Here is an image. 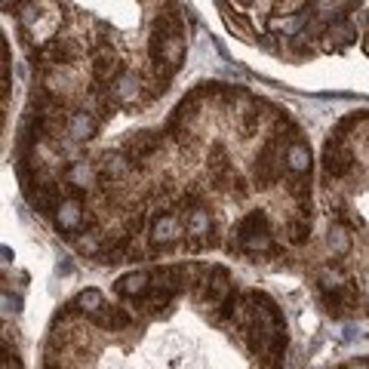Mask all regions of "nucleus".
I'll return each instance as SVG.
<instances>
[{"label": "nucleus", "instance_id": "nucleus-1", "mask_svg": "<svg viewBox=\"0 0 369 369\" xmlns=\"http://www.w3.org/2000/svg\"><path fill=\"white\" fill-rule=\"evenodd\" d=\"M4 369H22L19 366V357H15V351L10 354V344L4 342Z\"/></svg>", "mask_w": 369, "mask_h": 369}, {"label": "nucleus", "instance_id": "nucleus-2", "mask_svg": "<svg viewBox=\"0 0 369 369\" xmlns=\"http://www.w3.org/2000/svg\"><path fill=\"white\" fill-rule=\"evenodd\" d=\"M234 4H237V6H250V0H234Z\"/></svg>", "mask_w": 369, "mask_h": 369}]
</instances>
